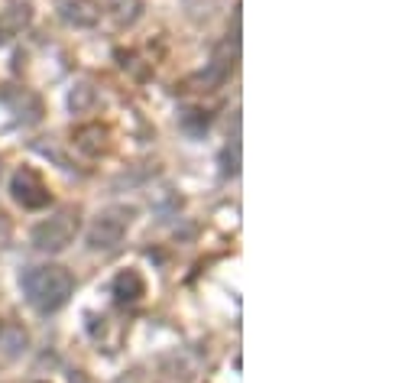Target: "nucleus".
<instances>
[{"mask_svg": "<svg viewBox=\"0 0 418 383\" xmlns=\"http://www.w3.org/2000/svg\"><path fill=\"white\" fill-rule=\"evenodd\" d=\"M30 16H33V10L26 7V4H16V7L4 10V13H0V46L10 43L13 36H20V33L26 30V23H30Z\"/></svg>", "mask_w": 418, "mask_h": 383, "instance_id": "6e6552de", "label": "nucleus"}, {"mask_svg": "<svg viewBox=\"0 0 418 383\" xmlns=\"http://www.w3.org/2000/svg\"><path fill=\"white\" fill-rule=\"evenodd\" d=\"M10 195H13V201L20 208H26V211H39V208H46L49 201H52L49 185L43 182V176L30 166L13 172V179H10Z\"/></svg>", "mask_w": 418, "mask_h": 383, "instance_id": "20e7f679", "label": "nucleus"}, {"mask_svg": "<svg viewBox=\"0 0 418 383\" xmlns=\"http://www.w3.org/2000/svg\"><path fill=\"white\" fill-rule=\"evenodd\" d=\"M0 172H4V166H0Z\"/></svg>", "mask_w": 418, "mask_h": 383, "instance_id": "9b49d317", "label": "nucleus"}, {"mask_svg": "<svg viewBox=\"0 0 418 383\" xmlns=\"http://www.w3.org/2000/svg\"><path fill=\"white\" fill-rule=\"evenodd\" d=\"M94 104V88L88 82H81V84H75L72 88V94H69V108L75 111V114H81V111H88Z\"/></svg>", "mask_w": 418, "mask_h": 383, "instance_id": "9d476101", "label": "nucleus"}, {"mask_svg": "<svg viewBox=\"0 0 418 383\" xmlns=\"http://www.w3.org/2000/svg\"><path fill=\"white\" fill-rule=\"evenodd\" d=\"M133 215H137V211L127 205H111V208H104V211H98L91 228H88V234H84L88 250H94V253L117 250V247L123 244V238H127L130 224H133Z\"/></svg>", "mask_w": 418, "mask_h": 383, "instance_id": "f03ea898", "label": "nucleus"}, {"mask_svg": "<svg viewBox=\"0 0 418 383\" xmlns=\"http://www.w3.org/2000/svg\"><path fill=\"white\" fill-rule=\"evenodd\" d=\"M78 228H81L78 208L65 205V208H59L55 215H49L46 221H39L36 228H33V244L43 253H62L78 238Z\"/></svg>", "mask_w": 418, "mask_h": 383, "instance_id": "7ed1b4c3", "label": "nucleus"}, {"mask_svg": "<svg viewBox=\"0 0 418 383\" xmlns=\"http://www.w3.org/2000/svg\"><path fill=\"white\" fill-rule=\"evenodd\" d=\"M146 296V279L137 273V270H123L120 276L114 279V299L120 306H133Z\"/></svg>", "mask_w": 418, "mask_h": 383, "instance_id": "0eeeda50", "label": "nucleus"}, {"mask_svg": "<svg viewBox=\"0 0 418 383\" xmlns=\"http://www.w3.org/2000/svg\"><path fill=\"white\" fill-rule=\"evenodd\" d=\"M107 10L117 26H133L143 13V0H107Z\"/></svg>", "mask_w": 418, "mask_h": 383, "instance_id": "1a4fd4ad", "label": "nucleus"}, {"mask_svg": "<svg viewBox=\"0 0 418 383\" xmlns=\"http://www.w3.org/2000/svg\"><path fill=\"white\" fill-rule=\"evenodd\" d=\"M55 10H59L62 23L75 26V30H88L101 20L98 0H55Z\"/></svg>", "mask_w": 418, "mask_h": 383, "instance_id": "39448f33", "label": "nucleus"}, {"mask_svg": "<svg viewBox=\"0 0 418 383\" xmlns=\"http://www.w3.org/2000/svg\"><path fill=\"white\" fill-rule=\"evenodd\" d=\"M72 146L84 156H101L107 150V127L101 123H84L72 131Z\"/></svg>", "mask_w": 418, "mask_h": 383, "instance_id": "423d86ee", "label": "nucleus"}, {"mask_svg": "<svg viewBox=\"0 0 418 383\" xmlns=\"http://www.w3.org/2000/svg\"><path fill=\"white\" fill-rule=\"evenodd\" d=\"M75 292V276L59 263H46V267H30L23 273V296L36 312L49 315L59 312Z\"/></svg>", "mask_w": 418, "mask_h": 383, "instance_id": "f257e3e1", "label": "nucleus"}]
</instances>
